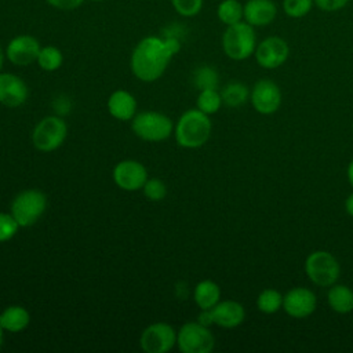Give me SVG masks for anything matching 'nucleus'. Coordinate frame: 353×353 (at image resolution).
Returning a JSON list of instances; mask_svg holds the SVG:
<instances>
[{"instance_id":"nucleus-1","label":"nucleus","mask_w":353,"mask_h":353,"mask_svg":"<svg viewBox=\"0 0 353 353\" xmlns=\"http://www.w3.org/2000/svg\"><path fill=\"white\" fill-rule=\"evenodd\" d=\"M172 57L164 37L146 36L134 47L130 66L137 79L150 83L163 76Z\"/></svg>"},{"instance_id":"nucleus-34","label":"nucleus","mask_w":353,"mask_h":353,"mask_svg":"<svg viewBox=\"0 0 353 353\" xmlns=\"http://www.w3.org/2000/svg\"><path fill=\"white\" fill-rule=\"evenodd\" d=\"M345 208H346V212L353 216V193H350L345 201Z\"/></svg>"},{"instance_id":"nucleus-38","label":"nucleus","mask_w":353,"mask_h":353,"mask_svg":"<svg viewBox=\"0 0 353 353\" xmlns=\"http://www.w3.org/2000/svg\"><path fill=\"white\" fill-rule=\"evenodd\" d=\"M91 1H94V3H102V1H105V0H91Z\"/></svg>"},{"instance_id":"nucleus-14","label":"nucleus","mask_w":353,"mask_h":353,"mask_svg":"<svg viewBox=\"0 0 353 353\" xmlns=\"http://www.w3.org/2000/svg\"><path fill=\"white\" fill-rule=\"evenodd\" d=\"M113 181L120 189L134 192L143 188L148 181V171L139 161L123 160L113 168Z\"/></svg>"},{"instance_id":"nucleus-3","label":"nucleus","mask_w":353,"mask_h":353,"mask_svg":"<svg viewBox=\"0 0 353 353\" xmlns=\"http://www.w3.org/2000/svg\"><path fill=\"white\" fill-rule=\"evenodd\" d=\"M256 48V34L254 26L245 21L226 26L222 34V50L233 61L250 58Z\"/></svg>"},{"instance_id":"nucleus-16","label":"nucleus","mask_w":353,"mask_h":353,"mask_svg":"<svg viewBox=\"0 0 353 353\" xmlns=\"http://www.w3.org/2000/svg\"><path fill=\"white\" fill-rule=\"evenodd\" d=\"M208 310L211 314L212 324H216L223 328H234L240 325L245 317V310L243 305L232 299L219 301L214 307Z\"/></svg>"},{"instance_id":"nucleus-27","label":"nucleus","mask_w":353,"mask_h":353,"mask_svg":"<svg viewBox=\"0 0 353 353\" xmlns=\"http://www.w3.org/2000/svg\"><path fill=\"white\" fill-rule=\"evenodd\" d=\"M222 105V97L216 90H201L197 97V109L205 114H214Z\"/></svg>"},{"instance_id":"nucleus-19","label":"nucleus","mask_w":353,"mask_h":353,"mask_svg":"<svg viewBox=\"0 0 353 353\" xmlns=\"http://www.w3.org/2000/svg\"><path fill=\"white\" fill-rule=\"evenodd\" d=\"M30 321L29 312L23 306L12 305L0 313V325L4 331L19 332L28 327Z\"/></svg>"},{"instance_id":"nucleus-29","label":"nucleus","mask_w":353,"mask_h":353,"mask_svg":"<svg viewBox=\"0 0 353 353\" xmlns=\"http://www.w3.org/2000/svg\"><path fill=\"white\" fill-rule=\"evenodd\" d=\"M313 0H283V10L290 18H302L313 7Z\"/></svg>"},{"instance_id":"nucleus-32","label":"nucleus","mask_w":353,"mask_h":353,"mask_svg":"<svg viewBox=\"0 0 353 353\" xmlns=\"http://www.w3.org/2000/svg\"><path fill=\"white\" fill-rule=\"evenodd\" d=\"M50 7L59 11H73L80 8L85 0H44Z\"/></svg>"},{"instance_id":"nucleus-33","label":"nucleus","mask_w":353,"mask_h":353,"mask_svg":"<svg viewBox=\"0 0 353 353\" xmlns=\"http://www.w3.org/2000/svg\"><path fill=\"white\" fill-rule=\"evenodd\" d=\"M314 4L323 11H338L342 10L349 0H313Z\"/></svg>"},{"instance_id":"nucleus-28","label":"nucleus","mask_w":353,"mask_h":353,"mask_svg":"<svg viewBox=\"0 0 353 353\" xmlns=\"http://www.w3.org/2000/svg\"><path fill=\"white\" fill-rule=\"evenodd\" d=\"M170 3L174 11L183 18L196 17L204 6V0H170Z\"/></svg>"},{"instance_id":"nucleus-35","label":"nucleus","mask_w":353,"mask_h":353,"mask_svg":"<svg viewBox=\"0 0 353 353\" xmlns=\"http://www.w3.org/2000/svg\"><path fill=\"white\" fill-rule=\"evenodd\" d=\"M347 181H349L350 186L353 188V160L347 165Z\"/></svg>"},{"instance_id":"nucleus-31","label":"nucleus","mask_w":353,"mask_h":353,"mask_svg":"<svg viewBox=\"0 0 353 353\" xmlns=\"http://www.w3.org/2000/svg\"><path fill=\"white\" fill-rule=\"evenodd\" d=\"M18 222L11 214L0 212V243L12 239L18 232Z\"/></svg>"},{"instance_id":"nucleus-12","label":"nucleus","mask_w":353,"mask_h":353,"mask_svg":"<svg viewBox=\"0 0 353 353\" xmlns=\"http://www.w3.org/2000/svg\"><path fill=\"white\" fill-rule=\"evenodd\" d=\"M250 99L258 113L272 114L277 112L281 105V91L274 81L262 79L254 84Z\"/></svg>"},{"instance_id":"nucleus-21","label":"nucleus","mask_w":353,"mask_h":353,"mask_svg":"<svg viewBox=\"0 0 353 353\" xmlns=\"http://www.w3.org/2000/svg\"><path fill=\"white\" fill-rule=\"evenodd\" d=\"M193 298L196 305L201 309H211L214 307L221 299V290L219 285L212 280H203L197 283L193 291Z\"/></svg>"},{"instance_id":"nucleus-11","label":"nucleus","mask_w":353,"mask_h":353,"mask_svg":"<svg viewBox=\"0 0 353 353\" xmlns=\"http://www.w3.org/2000/svg\"><path fill=\"white\" fill-rule=\"evenodd\" d=\"M41 44L32 34H18L6 47V58L17 66H28L37 61Z\"/></svg>"},{"instance_id":"nucleus-36","label":"nucleus","mask_w":353,"mask_h":353,"mask_svg":"<svg viewBox=\"0 0 353 353\" xmlns=\"http://www.w3.org/2000/svg\"><path fill=\"white\" fill-rule=\"evenodd\" d=\"M4 59H6V51L0 47V73H1V68L4 65Z\"/></svg>"},{"instance_id":"nucleus-30","label":"nucleus","mask_w":353,"mask_h":353,"mask_svg":"<svg viewBox=\"0 0 353 353\" xmlns=\"http://www.w3.org/2000/svg\"><path fill=\"white\" fill-rule=\"evenodd\" d=\"M142 189H143L145 196L152 201H160L167 194V186L164 185L163 181H160L157 178H152V179L148 178V181L145 182Z\"/></svg>"},{"instance_id":"nucleus-6","label":"nucleus","mask_w":353,"mask_h":353,"mask_svg":"<svg viewBox=\"0 0 353 353\" xmlns=\"http://www.w3.org/2000/svg\"><path fill=\"white\" fill-rule=\"evenodd\" d=\"M131 127L137 137L150 142L167 139L174 130V124L170 117L152 110L135 114Z\"/></svg>"},{"instance_id":"nucleus-25","label":"nucleus","mask_w":353,"mask_h":353,"mask_svg":"<svg viewBox=\"0 0 353 353\" xmlns=\"http://www.w3.org/2000/svg\"><path fill=\"white\" fill-rule=\"evenodd\" d=\"M256 307L265 314H273L283 307V295L274 288H266L259 292Z\"/></svg>"},{"instance_id":"nucleus-7","label":"nucleus","mask_w":353,"mask_h":353,"mask_svg":"<svg viewBox=\"0 0 353 353\" xmlns=\"http://www.w3.org/2000/svg\"><path fill=\"white\" fill-rule=\"evenodd\" d=\"M176 345L182 353H210L215 346V338L207 325L190 321L176 332Z\"/></svg>"},{"instance_id":"nucleus-26","label":"nucleus","mask_w":353,"mask_h":353,"mask_svg":"<svg viewBox=\"0 0 353 353\" xmlns=\"http://www.w3.org/2000/svg\"><path fill=\"white\" fill-rule=\"evenodd\" d=\"M194 85L201 90H216L218 87V73L211 66H200L194 70L193 74Z\"/></svg>"},{"instance_id":"nucleus-37","label":"nucleus","mask_w":353,"mask_h":353,"mask_svg":"<svg viewBox=\"0 0 353 353\" xmlns=\"http://www.w3.org/2000/svg\"><path fill=\"white\" fill-rule=\"evenodd\" d=\"M3 341H4V330H3V327L0 325V347L3 346Z\"/></svg>"},{"instance_id":"nucleus-23","label":"nucleus","mask_w":353,"mask_h":353,"mask_svg":"<svg viewBox=\"0 0 353 353\" xmlns=\"http://www.w3.org/2000/svg\"><path fill=\"white\" fill-rule=\"evenodd\" d=\"M221 97H222V102H225L228 106L237 108L248 99L250 91L245 84L240 81H232L223 87Z\"/></svg>"},{"instance_id":"nucleus-10","label":"nucleus","mask_w":353,"mask_h":353,"mask_svg":"<svg viewBox=\"0 0 353 353\" xmlns=\"http://www.w3.org/2000/svg\"><path fill=\"white\" fill-rule=\"evenodd\" d=\"M254 55L261 68L276 69L288 59L290 47L284 39L269 36L256 46Z\"/></svg>"},{"instance_id":"nucleus-22","label":"nucleus","mask_w":353,"mask_h":353,"mask_svg":"<svg viewBox=\"0 0 353 353\" xmlns=\"http://www.w3.org/2000/svg\"><path fill=\"white\" fill-rule=\"evenodd\" d=\"M218 19L229 26L234 25L244 18V6L239 0H222L216 7Z\"/></svg>"},{"instance_id":"nucleus-5","label":"nucleus","mask_w":353,"mask_h":353,"mask_svg":"<svg viewBox=\"0 0 353 353\" xmlns=\"http://www.w3.org/2000/svg\"><path fill=\"white\" fill-rule=\"evenodd\" d=\"M47 207V197L37 189H26L18 193L11 203V215L19 226H30L39 221Z\"/></svg>"},{"instance_id":"nucleus-20","label":"nucleus","mask_w":353,"mask_h":353,"mask_svg":"<svg viewBox=\"0 0 353 353\" xmlns=\"http://www.w3.org/2000/svg\"><path fill=\"white\" fill-rule=\"evenodd\" d=\"M327 302L336 313H350L353 310V291L345 284H332L327 292Z\"/></svg>"},{"instance_id":"nucleus-9","label":"nucleus","mask_w":353,"mask_h":353,"mask_svg":"<svg viewBox=\"0 0 353 353\" xmlns=\"http://www.w3.org/2000/svg\"><path fill=\"white\" fill-rule=\"evenodd\" d=\"M139 342L146 353H165L176 345V332L167 323H153L142 331Z\"/></svg>"},{"instance_id":"nucleus-17","label":"nucleus","mask_w":353,"mask_h":353,"mask_svg":"<svg viewBox=\"0 0 353 353\" xmlns=\"http://www.w3.org/2000/svg\"><path fill=\"white\" fill-rule=\"evenodd\" d=\"M277 7L273 0H248L244 4V21L251 26H265L274 21Z\"/></svg>"},{"instance_id":"nucleus-39","label":"nucleus","mask_w":353,"mask_h":353,"mask_svg":"<svg viewBox=\"0 0 353 353\" xmlns=\"http://www.w3.org/2000/svg\"><path fill=\"white\" fill-rule=\"evenodd\" d=\"M352 128H353V124H352Z\"/></svg>"},{"instance_id":"nucleus-4","label":"nucleus","mask_w":353,"mask_h":353,"mask_svg":"<svg viewBox=\"0 0 353 353\" xmlns=\"http://www.w3.org/2000/svg\"><path fill=\"white\" fill-rule=\"evenodd\" d=\"M305 273L316 285L330 287L336 283L341 273V266L331 252L317 250L306 256Z\"/></svg>"},{"instance_id":"nucleus-2","label":"nucleus","mask_w":353,"mask_h":353,"mask_svg":"<svg viewBox=\"0 0 353 353\" xmlns=\"http://www.w3.org/2000/svg\"><path fill=\"white\" fill-rule=\"evenodd\" d=\"M211 120L200 109L186 110L175 125V139L182 148L196 149L203 146L211 135Z\"/></svg>"},{"instance_id":"nucleus-8","label":"nucleus","mask_w":353,"mask_h":353,"mask_svg":"<svg viewBox=\"0 0 353 353\" xmlns=\"http://www.w3.org/2000/svg\"><path fill=\"white\" fill-rule=\"evenodd\" d=\"M68 134L66 123L58 116H47L40 120L32 134V141L36 149L51 152L58 149Z\"/></svg>"},{"instance_id":"nucleus-18","label":"nucleus","mask_w":353,"mask_h":353,"mask_svg":"<svg viewBox=\"0 0 353 353\" xmlns=\"http://www.w3.org/2000/svg\"><path fill=\"white\" fill-rule=\"evenodd\" d=\"M108 109L119 120H132L137 114V101L128 91L117 90L109 97Z\"/></svg>"},{"instance_id":"nucleus-13","label":"nucleus","mask_w":353,"mask_h":353,"mask_svg":"<svg viewBox=\"0 0 353 353\" xmlns=\"http://www.w3.org/2000/svg\"><path fill=\"white\" fill-rule=\"evenodd\" d=\"M317 306L314 292L305 287H294L283 295V309L294 319H305L310 316Z\"/></svg>"},{"instance_id":"nucleus-24","label":"nucleus","mask_w":353,"mask_h":353,"mask_svg":"<svg viewBox=\"0 0 353 353\" xmlns=\"http://www.w3.org/2000/svg\"><path fill=\"white\" fill-rule=\"evenodd\" d=\"M36 62L43 70L54 72L61 68L63 62V55L62 51L55 46H41Z\"/></svg>"},{"instance_id":"nucleus-15","label":"nucleus","mask_w":353,"mask_h":353,"mask_svg":"<svg viewBox=\"0 0 353 353\" xmlns=\"http://www.w3.org/2000/svg\"><path fill=\"white\" fill-rule=\"evenodd\" d=\"M29 91L25 81L14 73H0V103L17 108L25 103Z\"/></svg>"}]
</instances>
